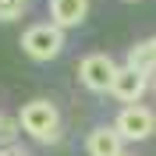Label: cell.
Here are the masks:
<instances>
[{
    "instance_id": "obj_1",
    "label": "cell",
    "mask_w": 156,
    "mask_h": 156,
    "mask_svg": "<svg viewBox=\"0 0 156 156\" xmlns=\"http://www.w3.org/2000/svg\"><path fill=\"white\" fill-rule=\"evenodd\" d=\"M18 124L29 131L32 138L39 142H57V131H60V114L50 99H29L18 114Z\"/></svg>"
},
{
    "instance_id": "obj_2",
    "label": "cell",
    "mask_w": 156,
    "mask_h": 156,
    "mask_svg": "<svg viewBox=\"0 0 156 156\" xmlns=\"http://www.w3.org/2000/svg\"><path fill=\"white\" fill-rule=\"evenodd\" d=\"M21 50L32 60H57L64 50V29H57L53 21L50 25H32L21 36Z\"/></svg>"
},
{
    "instance_id": "obj_3",
    "label": "cell",
    "mask_w": 156,
    "mask_h": 156,
    "mask_svg": "<svg viewBox=\"0 0 156 156\" xmlns=\"http://www.w3.org/2000/svg\"><path fill=\"white\" fill-rule=\"evenodd\" d=\"M114 131L124 138V142H142V138H149L156 131V114L149 107H142V103H131V107H124L117 114Z\"/></svg>"
},
{
    "instance_id": "obj_4",
    "label": "cell",
    "mask_w": 156,
    "mask_h": 156,
    "mask_svg": "<svg viewBox=\"0 0 156 156\" xmlns=\"http://www.w3.org/2000/svg\"><path fill=\"white\" fill-rule=\"evenodd\" d=\"M78 78L82 85L92 89V92H110L117 78V64L107 57V53H89L82 64H78Z\"/></svg>"
},
{
    "instance_id": "obj_5",
    "label": "cell",
    "mask_w": 156,
    "mask_h": 156,
    "mask_svg": "<svg viewBox=\"0 0 156 156\" xmlns=\"http://www.w3.org/2000/svg\"><path fill=\"white\" fill-rule=\"evenodd\" d=\"M149 89V75H142V71L135 68H117V78H114V92L124 107H131V103H142V96H146Z\"/></svg>"
},
{
    "instance_id": "obj_6",
    "label": "cell",
    "mask_w": 156,
    "mask_h": 156,
    "mask_svg": "<svg viewBox=\"0 0 156 156\" xmlns=\"http://www.w3.org/2000/svg\"><path fill=\"white\" fill-rule=\"evenodd\" d=\"M89 14V0H50V18L57 29H75Z\"/></svg>"
},
{
    "instance_id": "obj_7",
    "label": "cell",
    "mask_w": 156,
    "mask_h": 156,
    "mask_svg": "<svg viewBox=\"0 0 156 156\" xmlns=\"http://www.w3.org/2000/svg\"><path fill=\"white\" fill-rule=\"evenodd\" d=\"M121 142L124 138L117 135L114 128H92L85 138V146H89V156H121L124 149H121Z\"/></svg>"
},
{
    "instance_id": "obj_8",
    "label": "cell",
    "mask_w": 156,
    "mask_h": 156,
    "mask_svg": "<svg viewBox=\"0 0 156 156\" xmlns=\"http://www.w3.org/2000/svg\"><path fill=\"white\" fill-rule=\"evenodd\" d=\"M128 68L142 71V75H156V57H153V50H149V43H138L128 53Z\"/></svg>"
},
{
    "instance_id": "obj_9",
    "label": "cell",
    "mask_w": 156,
    "mask_h": 156,
    "mask_svg": "<svg viewBox=\"0 0 156 156\" xmlns=\"http://www.w3.org/2000/svg\"><path fill=\"white\" fill-rule=\"evenodd\" d=\"M29 11V0H0V21H18Z\"/></svg>"
},
{
    "instance_id": "obj_10",
    "label": "cell",
    "mask_w": 156,
    "mask_h": 156,
    "mask_svg": "<svg viewBox=\"0 0 156 156\" xmlns=\"http://www.w3.org/2000/svg\"><path fill=\"white\" fill-rule=\"evenodd\" d=\"M18 121H11V117H0V146H14V138H18Z\"/></svg>"
},
{
    "instance_id": "obj_11",
    "label": "cell",
    "mask_w": 156,
    "mask_h": 156,
    "mask_svg": "<svg viewBox=\"0 0 156 156\" xmlns=\"http://www.w3.org/2000/svg\"><path fill=\"white\" fill-rule=\"evenodd\" d=\"M0 156H25V153H18V149H0Z\"/></svg>"
},
{
    "instance_id": "obj_12",
    "label": "cell",
    "mask_w": 156,
    "mask_h": 156,
    "mask_svg": "<svg viewBox=\"0 0 156 156\" xmlns=\"http://www.w3.org/2000/svg\"><path fill=\"white\" fill-rule=\"evenodd\" d=\"M149 50H153V57H156V39H149Z\"/></svg>"
},
{
    "instance_id": "obj_13",
    "label": "cell",
    "mask_w": 156,
    "mask_h": 156,
    "mask_svg": "<svg viewBox=\"0 0 156 156\" xmlns=\"http://www.w3.org/2000/svg\"><path fill=\"white\" fill-rule=\"evenodd\" d=\"M153 89H156V75H153Z\"/></svg>"
},
{
    "instance_id": "obj_14",
    "label": "cell",
    "mask_w": 156,
    "mask_h": 156,
    "mask_svg": "<svg viewBox=\"0 0 156 156\" xmlns=\"http://www.w3.org/2000/svg\"><path fill=\"white\" fill-rule=\"evenodd\" d=\"M121 156H131V153H121Z\"/></svg>"
}]
</instances>
